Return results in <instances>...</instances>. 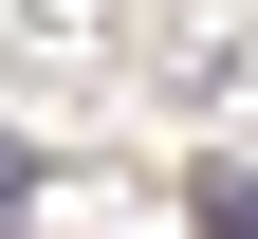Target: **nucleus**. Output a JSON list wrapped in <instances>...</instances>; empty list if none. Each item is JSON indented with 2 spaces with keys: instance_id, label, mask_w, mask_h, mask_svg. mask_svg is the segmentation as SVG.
<instances>
[{
  "instance_id": "obj_1",
  "label": "nucleus",
  "mask_w": 258,
  "mask_h": 239,
  "mask_svg": "<svg viewBox=\"0 0 258 239\" xmlns=\"http://www.w3.org/2000/svg\"><path fill=\"white\" fill-rule=\"evenodd\" d=\"M203 239H258V166H203Z\"/></svg>"
},
{
  "instance_id": "obj_2",
  "label": "nucleus",
  "mask_w": 258,
  "mask_h": 239,
  "mask_svg": "<svg viewBox=\"0 0 258 239\" xmlns=\"http://www.w3.org/2000/svg\"><path fill=\"white\" fill-rule=\"evenodd\" d=\"M0 221H19V147H0Z\"/></svg>"
}]
</instances>
